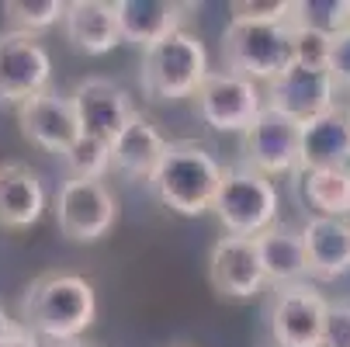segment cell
<instances>
[{"instance_id": "cell-1", "label": "cell", "mask_w": 350, "mask_h": 347, "mask_svg": "<svg viewBox=\"0 0 350 347\" xmlns=\"http://www.w3.org/2000/svg\"><path fill=\"white\" fill-rule=\"evenodd\" d=\"M97 316L94 285L70 271L38 274L21 299V326L53 344L77 340Z\"/></svg>"}, {"instance_id": "cell-2", "label": "cell", "mask_w": 350, "mask_h": 347, "mask_svg": "<svg viewBox=\"0 0 350 347\" xmlns=\"http://www.w3.org/2000/svg\"><path fill=\"white\" fill-rule=\"evenodd\" d=\"M222 174L226 167L215 160L212 150H205L194 139H177L167 146L160 167L149 177V188H153L163 209L194 219V216L212 212Z\"/></svg>"}, {"instance_id": "cell-3", "label": "cell", "mask_w": 350, "mask_h": 347, "mask_svg": "<svg viewBox=\"0 0 350 347\" xmlns=\"http://www.w3.org/2000/svg\"><path fill=\"white\" fill-rule=\"evenodd\" d=\"M208 49L194 31H174L160 45L146 49L142 66H139V83L149 101H184L194 97L198 87L208 80Z\"/></svg>"}, {"instance_id": "cell-4", "label": "cell", "mask_w": 350, "mask_h": 347, "mask_svg": "<svg viewBox=\"0 0 350 347\" xmlns=\"http://www.w3.org/2000/svg\"><path fill=\"white\" fill-rule=\"evenodd\" d=\"M219 53L229 73H239L267 87L295 63L291 21H229L219 42Z\"/></svg>"}, {"instance_id": "cell-5", "label": "cell", "mask_w": 350, "mask_h": 347, "mask_svg": "<svg viewBox=\"0 0 350 347\" xmlns=\"http://www.w3.org/2000/svg\"><path fill=\"white\" fill-rule=\"evenodd\" d=\"M212 212L229 236H260L278 222V188L254 167H226Z\"/></svg>"}, {"instance_id": "cell-6", "label": "cell", "mask_w": 350, "mask_h": 347, "mask_svg": "<svg viewBox=\"0 0 350 347\" xmlns=\"http://www.w3.org/2000/svg\"><path fill=\"white\" fill-rule=\"evenodd\" d=\"M198 115L215 132H246L267 108L264 87L229 70H212L208 80L194 94Z\"/></svg>"}, {"instance_id": "cell-7", "label": "cell", "mask_w": 350, "mask_h": 347, "mask_svg": "<svg viewBox=\"0 0 350 347\" xmlns=\"http://www.w3.org/2000/svg\"><path fill=\"white\" fill-rule=\"evenodd\" d=\"M56 222L59 233L73 243H94L105 240L111 226L118 222V198L105 181H80L70 177L56 191Z\"/></svg>"}, {"instance_id": "cell-8", "label": "cell", "mask_w": 350, "mask_h": 347, "mask_svg": "<svg viewBox=\"0 0 350 347\" xmlns=\"http://www.w3.org/2000/svg\"><path fill=\"white\" fill-rule=\"evenodd\" d=\"M49 80H53V60L35 35H0V105H25L28 97L49 90Z\"/></svg>"}, {"instance_id": "cell-9", "label": "cell", "mask_w": 350, "mask_h": 347, "mask_svg": "<svg viewBox=\"0 0 350 347\" xmlns=\"http://www.w3.org/2000/svg\"><path fill=\"white\" fill-rule=\"evenodd\" d=\"M326 309L329 303L309 281L274 288V299H271L274 347H323Z\"/></svg>"}, {"instance_id": "cell-10", "label": "cell", "mask_w": 350, "mask_h": 347, "mask_svg": "<svg viewBox=\"0 0 350 347\" xmlns=\"http://www.w3.org/2000/svg\"><path fill=\"white\" fill-rule=\"evenodd\" d=\"M243 153H246V167L260 170L264 177L298 174L302 125L274 108H264L257 115V122L243 132Z\"/></svg>"}, {"instance_id": "cell-11", "label": "cell", "mask_w": 350, "mask_h": 347, "mask_svg": "<svg viewBox=\"0 0 350 347\" xmlns=\"http://www.w3.org/2000/svg\"><path fill=\"white\" fill-rule=\"evenodd\" d=\"M70 101L80 122V136H94L115 142L122 136V129L139 115L135 101L129 97V90L108 77H87L70 90Z\"/></svg>"}, {"instance_id": "cell-12", "label": "cell", "mask_w": 350, "mask_h": 347, "mask_svg": "<svg viewBox=\"0 0 350 347\" xmlns=\"http://www.w3.org/2000/svg\"><path fill=\"white\" fill-rule=\"evenodd\" d=\"M208 281L222 299H254L267 288L257 236H219L208 254Z\"/></svg>"}, {"instance_id": "cell-13", "label": "cell", "mask_w": 350, "mask_h": 347, "mask_svg": "<svg viewBox=\"0 0 350 347\" xmlns=\"http://www.w3.org/2000/svg\"><path fill=\"white\" fill-rule=\"evenodd\" d=\"M264 97H267V108H274L302 125V122L336 108V80L323 66L291 63L281 77H274L264 87Z\"/></svg>"}, {"instance_id": "cell-14", "label": "cell", "mask_w": 350, "mask_h": 347, "mask_svg": "<svg viewBox=\"0 0 350 347\" xmlns=\"http://www.w3.org/2000/svg\"><path fill=\"white\" fill-rule=\"evenodd\" d=\"M18 125L28 142L42 146L45 153H59V157L80 139L73 101H70V94H59V90L35 94L25 105H18Z\"/></svg>"}, {"instance_id": "cell-15", "label": "cell", "mask_w": 350, "mask_h": 347, "mask_svg": "<svg viewBox=\"0 0 350 347\" xmlns=\"http://www.w3.org/2000/svg\"><path fill=\"white\" fill-rule=\"evenodd\" d=\"M191 4H174V0H118L115 14H118V31L122 42L146 49L160 45L174 31L184 28V11Z\"/></svg>"}, {"instance_id": "cell-16", "label": "cell", "mask_w": 350, "mask_h": 347, "mask_svg": "<svg viewBox=\"0 0 350 347\" xmlns=\"http://www.w3.org/2000/svg\"><path fill=\"white\" fill-rule=\"evenodd\" d=\"M350 167V108H329L302 122V157L298 170Z\"/></svg>"}, {"instance_id": "cell-17", "label": "cell", "mask_w": 350, "mask_h": 347, "mask_svg": "<svg viewBox=\"0 0 350 347\" xmlns=\"http://www.w3.org/2000/svg\"><path fill=\"white\" fill-rule=\"evenodd\" d=\"M302 240H306L312 278L336 281L350 274V219L309 216L302 222Z\"/></svg>"}, {"instance_id": "cell-18", "label": "cell", "mask_w": 350, "mask_h": 347, "mask_svg": "<svg viewBox=\"0 0 350 347\" xmlns=\"http://www.w3.org/2000/svg\"><path fill=\"white\" fill-rule=\"evenodd\" d=\"M63 31L77 53H87V56H105L122 42L118 14H115V4H108V0H73V4H66Z\"/></svg>"}, {"instance_id": "cell-19", "label": "cell", "mask_w": 350, "mask_h": 347, "mask_svg": "<svg viewBox=\"0 0 350 347\" xmlns=\"http://www.w3.org/2000/svg\"><path fill=\"white\" fill-rule=\"evenodd\" d=\"M257 250H260V264H264L271 288L302 285L309 278V254H306L302 226L274 222L271 229L257 236Z\"/></svg>"}, {"instance_id": "cell-20", "label": "cell", "mask_w": 350, "mask_h": 347, "mask_svg": "<svg viewBox=\"0 0 350 347\" xmlns=\"http://www.w3.org/2000/svg\"><path fill=\"white\" fill-rule=\"evenodd\" d=\"M167 146H170V139L153 122L135 115L122 129V136L111 142V167L118 174L132 177V181H149V177H153V170L160 167Z\"/></svg>"}, {"instance_id": "cell-21", "label": "cell", "mask_w": 350, "mask_h": 347, "mask_svg": "<svg viewBox=\"0 0 350 347\" xmlns=\"http://www.w3.org/2000/svg\"><path fill=\"white\" fill-rule=\"evenodd\" d=\"M45 212L42 177L28 164H0V229H28Z\"/></svg>"}, {"instance_id": "cell-22", "label": "cell", "mask_w": 350, "mask_h": 347, "mask_svg": "<svg viewBox=\"0 0 350 347\" xmlns=\"http://www.w3.org/2000/svg\"><path fill=\"white\" fill-rule=\"evenodd\" d=\"M298 188H302L312 216L350 219V167L298 170Z\"/></svg>"}, {"instance_id": "cell-23", "label": "cell", "mask_w": 350, "mask_h": 347, "mask_svg": "<svg viewBox=\"0 0 350 347\" xmlns=\"http://www.w3.org/2000/svg\"><path fill=\"white\" fill-rule=\"evenodd\" d=\"M291 21L333 38L336 31L350 28V0H295Z\"/></svg>"}, {"instance_id": "cell-24", "label": "cell", "mask_w": 350, "mask_h": 347, "mask_svg": "<svg viewBox=\"0 0 350 347\" xmlns=\"http://www.w3.org/2000/svg\"><path fill=\"white\" fill-rule=\"evenodd\" d=\"M63 160H66V167H70V177L101 181V177L111 170V142L94 139V136H80L70 150L63 153Z\"/></svg>"}, {"instance_id": "cell-25", "label": "cell", "mask_w": 350, "mask_h": 347, "mask_svg": "<svg viewBox=\"0 0 350 347\" xmlns=\"http://www.w3.org/2000/svg\"><path fill=\"white\" fill-rule=\"evenodd\" d=\"M63 14H66L63 0H8L4 4V18L14 25L11 31H25V35L53 28L56 21H63Z\"/></svg>"}, {"instance_id": "cell-26", "label": "cell", "mask_w": 350, "mask_h": 347, "mask_svg": "<svg viewBox=\"0 0 350 347\" xmlns=\"http://www.w3.org/2000/svg\"><path fill=\"white\" fill-rule=\"evenodd\" d=\"M291 49H295V63L302 66H323L329 60V35L316 31V28H302L291 21Z\"/></svg>"}, {"instance_id": "cell-27", "label": "cell", "mask_w": 350, "mask_h": 347, "mask_svg": "<svg viewBox=\"0 0 350 347\" xmlns=\"http://www.w3.org/2000/svg\"><path fill=\"white\" fill-rule=\"evenodd\" d=\"M291 4L295 0H232L229 21H291Z\"/></svg>"}, {"instance_id": "cell-28", "label": "cell", "mask_w": 350, "mask_h": 347, "mask_svg": "<svg viewBox=\"0 0 350 347\" xmlns=\"http://www.w3.org/2000/svg\"><path fill=\"white\" fill-rule=\"evenodd\" d=\"M323 347H350V303H329Z\"/></svg>"}, {"instance_id": "cell-29", "label": "cell", "mask_w": 350, "mask_h": 347, "mask_svg": "<svg viewBox=\"0 0 350 347\" xmlns=\"http://www.w3.org/2000/svg\"><path fill=\"white\" fill-rule=\"evenodd\" d=\"M329 77L336 80V87H350V28L336 31L329 38V60H326Z\"/></svg>"}, {"instance_id": "cell-30", "label": "cell", "mask_w": 350, "mask_h": 347, "mask_svg": "<svg viewBox=\"0 0 350 347\" xmlns=\"http://www.w3.org/2000/svg\"><path fill=\"white\" fill-rule=\"evenodd\" d=\"M35 333L25 330L18 320H11V313L4 309V303H0V347H21L25 340H31Z\"/></svg>"}, {"instance_id": "cell-31", "label": "cell", "mask_w": 350, "mask_h": 347, "mask_svg": "<svg viewBox=\"0 0 350 347\" xmlns=\"http://www.w3.org/2000/svg\"><path fill=\"white\" fill-rule=\"evenodd\" d=\"M53 347H90V344H80V340H70V344H53Z\"/></svg>"}, {"instance_id": "cell-32", "label": "cell", "mask_w": 350, "mask_h": 347, "mask_svg": "<svg viewBox=\"0 0 350 347\" xmlns=\"http://www.w3.org/2000/svg\"><path fill=\"white\" fill-rule=\"evenodd\" d=\"M21 347H38V340H35V337H31V340H25V344H21Z\"/></svg>"}]
</instances>
